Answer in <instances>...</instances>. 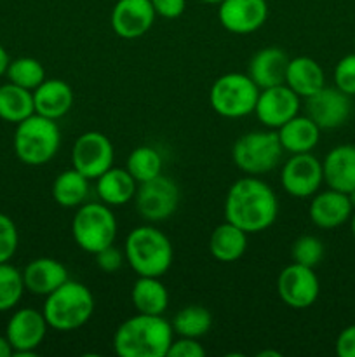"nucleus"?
Masks as SVG:
<instances>
[{"label": "nucleus", "mask_w": 355, "mask_h": 357, "mask_svg": "<svg viewBox=\"0 0 355 357\" xmlns=\"http://www.w3.org/2000/svg\"><path fill=\"white\" fill-rule=\"evenodd\" d=\"M89 181V178L84 176L73 166L70 169L61 171L52 181V199L61 208L77 209L87 201Z\"/></svg>", "instance_id": "obj_28"}, {"label": "nucleus", "mask_w": 355, "mask_h": 357, "mask_svg": "<svg viewBox=\"0 0 355 357\" xmlns=\"http://www.w3.org/2000/svg\"><path fill=\"white\" fill-rule=\"evenodd\" d=\"M267 0H223L218 9L221 26L235 35L254 33L267 23Z\"/></svg>", "instance_id": "obj_16"}, {"label": "nucleus", "mask_w": 355, "mask_h": 357, "mask_svg": "<svg viewBox=\"0 0 355 357\" xmlns=\"http://www.w3.org/2000/svg\"><path fill=\"white\" fill-rule=\"evenodd\" d=\"M200 2H204V3H218V6H219V3H221L223 0H200Z\"/></svg>", "instance_id": "obj_45"}, {"label": "nucleus", "mask_w": 355, "mask_h": 357, "mask_svg": "<svg viewBox=\"0 0 355 357\" xmlns=\"http://www.w3.org/2000/svg\"><path fill=\"white\" fill-rule=\"evenodd\" d=\"M155 10L150 0H117L110 23L115 33L125 40L143 37L155 23Z\"/></svg>", "instance_id": "obj_17"}, {"label": "nucleus", "mask_w": 355, "mask_h": 357, "mask_svg": "<svg viewBox=\"0 0 355 357\" xmlns=\"http://www.w3.org/2000/svg\"><path fill=\"white\" fill-rule=\"evenodd\" d=\"M9 82L16 84V86L24 87L28 91H35L47 77H45V70L38 59L30 58V56H23V58L13 59L7 66L6 72Z\"/></svg>", "instance_id": "obj_32"}, {"label": "nucleus", "mask_w": 355, "mask_h": 357, "mask_svg": "<svg viewBox=\"0 0 355 357\" xmlns=\"http://www.w3.org/2000/svg\"><path fill=\"white\" fill-rule=\"evenodd\" d=\"M260 91L247 73L230 72L214 80L209 91V103L221 117L240 119L254 114Z\"/></svg>", "instance_id": "obj_8"}, {"label": "nucleus", "mask_w": 355, "mask_h": 357, "mask_svg": "<svg viewBox=\"0 0 355 357\" xmlns=\"http://www.w3.org/2000/svg\"><path fill=\"white\" fill-rule=\"evenodd\" d=\"M282 153L284 149L275 129L246 132L232 146L233 164L249 176L270 173L278 166Z\"/></svg>", "instance_id": "obj_7"}, {"label": "nucleus", "mask_w": 355, "mask_h": 357, "mask_svg": "<svg viewBox=\"0 0 355 357\" xmlns=\"http://www.w3.org/2000/svg\"><path fill=\"white\" fill-rule=\"evenodd\" d=\"M124 257L138 275L162 278L173 265L174 250L162 230L153 225H141L125 237Z\"/></svg>", "instance_id": "obj_3"}, {"label": "nucleus", "mask_w": 355, "mask_h": 357, "mask_svg": "<svg viewBox=\"0 0 355 357\" xmlns=\"http://www.w3.org/2000/svg\"><path fill=\"white\" fill-rule=\"evenodd\" d=\"M136 209L150 223L164 222L180 206V188L169 176L159 174L153 180L138 185L134 195Z\"/></svg>", "instance_id": "obj_9"}, {"label": "nucleus", "mask_w": 355, "mask_h": 357, "mask_svg": "<svg viewBox=\"0 0 355 357\" xmlns=\"http://www.w3.org/2000/svg\"><path fill=\"white\" fill-rule=\"evenodd\" d=\"M157 16L164 20H176L187 9V0H150Z\"/></svg>", "instance_id": "obj_39"}, {"label": "nucleus", "mask_w": 355, "mask_h": 357, "mask_svg": "<svg viewBox=\"0 0 355 357\" xmlns=\"http://www.w3.org/2000/svg\"><path fill=\"white\" fill-rule=\"evenodd\" d=\"M205 349L202 347L197 338L187 337H174L169 345L166 357H204Z\"/></svg>", "instance_id": "obj_37"}, {"label": "nucleus", "mask_w": 355, "mask_h": 357, "mask_svg": "<svg viewBox=\"0 0 355 357\" xmlns=\"http://www.w3.org/2000/svg\"><path fill=\"white\" fill-rule=\"evenodd\" d=\"M94 181H96V194L100 201L110 208H117V206H124L134 201L138 181L131 176L125 167L122 169V167L111 166Z\"/></svg>", "instance_id": "obj_24"}, {"label": "nucleus", "mask_w": 355, "mask_h": 357, "mask_svg": "<svg viewBox=\"0 0 355 357\" xmlns=\"http://www.w3.org/2000/svg\"><path fill=\"white\" fill-rule=\"evenodd\" d=\"M26 291L23 281V271L10 265L9 261L0 264V312L14 309Z\"/></svg>", "instance_id": "obj_33"}, {"label": "nucleus", "mask_w": 355, "mask_h": 357, "mask_svg": "<svg viewBox=\"0 0 355 357\" xmlns=\"http://www.w3.org/2000/svg\"><path fill=\"white\" fill-rule=\"evenodd\" d=\"M10 59H9V54H7L6 47H3L2 44H0V77L6 75L7 72V66H9Z\"/></svg>", "instance_id": "obj_42"}, {"label": "nucleus", "mask_w": 355, "mask_h": 357, "mask_svg": "<svg viewBox=\"0 0 355 357\" xmlns=\"http://www.w3.org/2000/svg\"><path fill=\"white\" fill-rule=\"evenodd\" d=\"M322 129L308 117V115H296L291 121L277 129L278 142L287 153H306L312 152L320 139Z\"/></svg>", "instance_id": "obj_25"}, {"label": "nucleus", "mask_w": 355, "mask_h": 357, "mask_svg": "<svg viewBox=\"0 0 355 357\" xmlns=\"http://www.w3.org/2000/svg\"><path fill=\"white\" fill-rule=\"evenodd\" d=\"M334 86L348 96H355V52L347 54L334 66Z\"/></svg>", "instance_id": "obj_36"}, {"label": "nucleus", "mask_w": 355, "mask_h": 357, "mask_svg": "<svg viewBox=\"0 0 355 357\" xmlns=\"http://www.w3.org/2000/svg\"><path fill=\"white\" fill-rule=\"evenodd\" d=\"M14 152L26 166H44L51 162L61 146V131L56 121L33 114L16 124Z\"/></svg>", "instance_id": "obj_5"}, {"label": "nucleus", "mask_w": 355, "mask_h": 357, "mask_svg": "<svg viewBox=\"0 0 355 357\" xmlns=\"http://www.w3.org/2000/svg\"><path fill=\"white\" fill-rule=\"evenodd\" d=\"M173 338L171 321L138 312L115 330L113 351L120 357H166Z\"/></svg>", "instance_id": "obj_2"}, {"label": "nucleus", "mask_w": 355, "mask_h": 357, "mask_svg": "<svg viewBox=\"0 0 355 357\" xmlns=\"http://www.w3.org/2000/svg\"><path fill=\"white\" fill-rule=\"evenodd\" d=\"M33 103L35 114L58 121L72 110L73 89L61 79H45L33 91Z\"/></svg>", "instance_id": "obj_22"}, {"label": "nucleus", "mask_w": 355, "mask_h": 357, "mask_svg": "<svg viewBox=\"0 0 355 357\" xmlns=\"http://www.w3.org/2000/svg\"><path fill=\"white\" fill-rule=\"evenodd\" d=\"M131 302L136 312L148 316H164L169 307V291L160 278L138 275L131 289Z\"/></svg>", "instance_id": "obj_26"}, {"label": "nucleus", "mask_w": 355, "mask_h": 357, "mask_svg": "<svg viewBox=\"0 0 355 357\" xmlns=\"http://www.w3.org/2000/svg\"><path fill=\"white\" fill-rule=\"evenodd\" d=\"M115 149L106 135L100 131L82 132L72 146V166L87 176L96 180L97 176L113 166Z\"/></svg>", "instance_id": "obj_11"}, {"label": "nucleus", "mask_w": 355, "mask_h": 357, "mask_svg": "<svg viewBox=\"0 0 355 357\" xmlns=\"http://www.w3.org/2000/svg\"><path fill=\"white\" fill-rule=\"evenodd\" d=\"M174 337L202 338L209 333L212 326V316L205 307L188 305L178 310L176 316L171 321Z\"/></svg>", "instance_id": "obj_30"}, {"label": "nucleus", "mask_w": 355, "mask_h": 357, "mask_svg": "<svg viewBox=\"0 0 355 357\" xmlns=\"http://www.w3.org/2000/svg\"><path fill=\"white\" fill-rule=\"evenodd\" d=\"M299 108H301V98L285 84H278L260 91L254 114L265 128L277 131L281 126L299 114Z\"/></svg>", "instance_id": "obj_14"}, {"label": "nucleus", "mask_w": 355, "mask_h": 357, "mask_svg": "<svg viewBox=\"0 0 355 357\" xmlns=\"http://www.w3.org/2000/svg\"><path fill=\"white\" fill-rule=\"evenodd\" d=\"M35 114L33 91L7 82L0 86V119L10 124H19L21 121Z\"/></svg>", "instance_id": "obj_29"}, {"label": "nucleus", "mask_w": 355, "mask_h": 357, "mask_svg": "<svg viewBox=\"0 0 355 357\" xmlns=\"http://www.w3.org/2000/svg\"><path fill=\"white\" fill-rule=\"evenodd\" d=\"M47 321L42 310L24 307L7 321L6 337L14 349V356H35L47 335Z\"/></svg>", "instance_id": "obj_13"}, {"label": "nucleus", "mask_w": 355, "mask_h": 357, "mask_svg": "<svg viewBox=\"0 0 355 357\" xmlns=\"http://www.w3.org/2000/svg\"><path fill=\"white\" fill-rule=\"evenodd\" d=\"M125 169H127L129 173H131V176L138 181V185L145 183V181L153 180V178H157L159 174H162V155H160L153 146H136V149L129 153Z\"/></svg>", "instance_id": "obj_31"}, {"label": "nucleus", "mask_w": 355, "mask_h": 357, "mask_svg": "<svg viewBox=\"0 0 355 357\" xmlns=\"http://www.w3.org/2000/svg\"><path fill=\"white\" fill-rule=\"evenodd\" d=\"M291 258L294 264L315 268L324 258V244L315 236H299L291 246Z\"/></svg>", "instance_id": "obj_34"}, {"label": "nucleus", "mask_w": 355, "mask_h": 357, "mask_svg": "<svg viewBox=\"0 0 355 357\" xmlns=\"http://www.w3.org/2000/svg\"><path fill=\"white\" fill-rule=\"evenodd\" d=\"M350 227H352V236H354V239H355V209L350 216Z\"/></svg>", "instance_id": "obj_43"}, {"label": "nucleus", "mask_w": 355, "mask_h": 357, "mask_svg": "<svg viewBox=\"0 0 355 357\" xmlns=\"http://www.w3.org/2000/svg\"><path fill=\"white\" fill-rule=\"evenodd\" d=\"M334 349L340 357H355V324H350L340 331Z\"/></svg>", "instance_id": "obj_40"}, {"label": "nucleus", "mask_w": 355, "mask_h": 357, "mask_svg": "<svg viewBox=\"0 0 355 357\" xmlns=\"http://www.w3.org/2000/svg\"><path fill=\"white\" fill-rule=\"evenodd\" d=\"M305 110L320 129H336L350 117L352 101L350 96L336 86H324L315 94L305 98Z\"/></svg>", "instance_id": "obj_15"}, {"label": "nucleus", "mask_w": 355, "mask_h": 357, "mask_svg": "<svg viewBox=\"0 0 355 357\" xmlns=\"http://www.w3.org/2000/svg\"><path fill=\"white\" fill-rule=\"evenodd\" d=\"M17 244H19V234L16 223L10 216L0 213V264L9 261L14 257Z\"/></svg>", "instance_id": "obj_35"}, {"label": "nucleus", "mask_w": 355, "mask_h": 357, "mask_svg": "<svg viewBox=\"0 0 355 357\" xmlns=\"http://www.w3.org/2000/svg\"><path fill=\"white\" fill-rule=\"evenodd\" d=\"M324 183L343 194L355 190V145L343 143L326 153L322 160Z\"/></svg>", "instance_id": "obj_19"}, {"label": "nucleus", "mask_w": 355, "mask_h": 357, "mask_svg": "<svg viewBox=\"0 0 355 357\" xmlns=\"http://www.w3.org/2000/svg\"><path fill=\"white\" fill-rule=\"evenodd\" d=\"M94 257H96V265L100 267V271L106 272V274H115V272L120 271L125 260L124 253H122L120 250H117L113 244L104 248V250H101L100 253H96Z\"/></svg>", "instance_id": "obj_38"}, {"label": "nucleus", "mask_w": 355, "mask_h": 357, "mask_svg": "<svg viewBox=\"0 0 355 357\" xmlns=\"http://www.w3.org/2000/svg\"><path fill=\"white\" fill-rule=\"evenodd\" d=\"M278 215V199L274 188L258 176L240 178L225 199V220L247 234L270 229Z\"/></svg>", "instance_id": "obj_1"}, {"label": "nucleus", "mask_w": 355, "mask_h": 357, "mask_svg": "<svg viewBox=\"0 0 355 357\" xmlns=\"http://www.w3.org/2000/svg\"><path fill=\"white\" fill-rule=\"evenodd\" d=\"M352 213H354V206H352L348 194L333 190V188L317 192L315 195H312L308 206L310 222L324 230L345 225L347 222H350Z\"/></svg>", "instance_id": "obj_18"}, {"label": "nucleus", "mask_w": 355, "mask_h": 357, "mask_svg": "<svg viewBox=\"0 0 355 357\" xmlns=\"http://www.w3.org/2000/svg\"><path fill=\"white\" fill-rule=\"evenodd\" d=\"M68 279V271L65 265L49 257L35 258L23 271L24 288L37 296H47Z\"/></svg>", "instance_id": "obj_21"}, {"label": "nucleus", "mask_w": 355, "mask_h": 357, "mask_svg": "<svg viewBox=\"0 0 355 357\" xmlns=\"http://www.w3.org/2000/svg\"><path fill=\"white\" fill-rule=\"evenodd\" d=\"M247 236L249 234L225 220L212 230L209 239V251L212 258L221 264H233L240 260L247 251Z\"/></svg>", "instance_id": "obj_27"}, {"label": "nucleus", "mask_w": 355, "mask_h": 357, "mask_svg": "<svg viewBox=\"0 0 355 357\" xmlns=\"http://www.w3.org/2000/svg\"><path fill=\"white\" fill-rule=\"evenodd\" d=\"M284 84L305 100L326 86V73L319 61L310 56H296L289 59Z\"/></svg>", "instance_id": "obj_23"}, {"label": "nucleus", "mask_w": 355, "mask_h": 357, "mask_svg": "<svg viewBox=\"0 0 355 357\" xmlns=\"http://www.w3.org/2000/svg\"><path fill=\"white\" fill-rule=\"evenodd\" d=\"M72 236L77 246L89 255L111 246L117 237V218L104 202H84L72 220Z\"/></svg>", "instance_id": "obj_6"}, {"label": "nucleus", "mask_w": 355, "mask_h": 357, "mask_svg": "<svg viewBox=\"0 0 355 357\" xmlns=\"http://www.w3.org/2000/svg\"><path fill=\"white\" fill-rule=\"evenodd\" d=\"M289 65V56L284 49L263 47L251 58L247 65V75L253 79L260 89L278 86L285 82V70Z\"/></svg>", "instance_id": "obj_20"}, {"label": "nucleus", "mask_w": 355, "mask_h": 357, "mask_svg": "<svg viewBox=\"0 0 355 357\" xmlns=\"http://www.w3.org/2000/svg\"><path fill=\"white\" fill-rule=\"evenodd\" d=\"M277 293L282 302L291 309H308L319 298V278L312 267H305V265L292 261L278 274Z\"/></svg>", "instance_id": "obj_12"}, {"label": "nucleus", "mask_w": 355, "mask_h": 357, "mask_svg": "<svg viewBox=\"0 0 355 357\" xmlns=\"http://www.w3.org/2000/svg\"><path fill=\"white\" fill-rule=\"evenodd\" d=\"M348 197H350L352 206H354V209H355V190H354V192H350V194H348Z\"/></svg>", "instance_id": "obj_44"}, {"label": "nucleus", "mask_w": 355, "mask_h": 357, "mask_svg": "<svg viewBox=\"0 0 355 357\" xmlns=\"http://www.w3.org/2000/svg\"><path fill=\"white\" fill-rule=\"evenodd\" d=\"M14 349L6 335H0V357H13Z\"/></svg>", "instance_id": "obj_41"}, {"label": "nucleus", "mask_w": 355, "mask_h": 357, "mask_svg": "<svg viewBox=\"0 0 355 357\" xmlns=\"http://www.w3.org/2000/svg\"><path fill=\"white\" fill-rule=\"evenodd\" d=\"M94 295L82 282L68 279L45 296L44 312L49 328L56 331H75L93 317Z\"/></svg>", "instance_id": "obj_4"}, {"label": "nucleus", "mask_w": 355, "mask_h": 357, "mask_svg": "<svg viewBox=\"0 0 355 357\" xmlns=\"http://www.w3.org/2000/svg\"><path fill=\"white\" fill-rule=\"evenodd\" d=\"M324 183L322 160L312 152L292 153L281 171V185L285 194L296 199L315 195Z\"/></svg>", "instance_id": "obj_10"}]
</instances>
